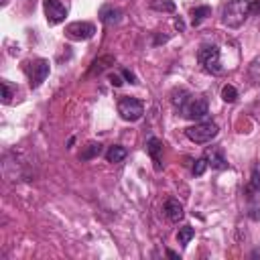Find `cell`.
<instances>
[{
	"label": "cell",
	"mask_w": 260,
	"mask_h": 260,
	"mask_svg": "<svg viewBox=\"0 0 260 260\" xmlns=\"http://www.w3.org/2000/svg\"><path fill=\"white\" fill-rule=\"evenodd\" d=\"M118 114L122 116V120L126 122H136L142 118L144 114V104L136 98H130V95H124L118 100Z\"/></svg>",
	"instance_id": "obj_4"
},
{
	"label": "cell",
	"mask_w": 260,
	"mask_h": 260,
	"mask_svg": "<svg viewBox=\"0 0 260 260\" xmlns=\"http://www.w3.org/2000/svg\"><path fill=\"white\" fill-rule=\"evenodd\" d=\"M110 83H112V85H116V87H120V85H122L120 75H114V73H112V75H110Z\"/></svg>",
	"instance_id": "obj_26"
},
{
	"label": "cell",
	"mask_w": 260,
	"mask_h": 260,
	"mask_svg": "<svg viewBox=\"0 0 260 260\" xmlns=\"http://www.w3.org/2000/svg\"><path fill=\"white\" fill-rule=\"evenodd\" d=\"M185 118H191V120H201V118H205L207 116V112H209V106H207V102L203 100V98H193L191 95V100L179 110Z\"/></svg>",
	"instance_id": "obj_7"
},
{
	"label": "cell",
	"mask_w": 260,
	"mask_h": 260,
	"mask_svg": "<svg viewBox=\"0 0 260 260\" xmlns=\"http://www.w3.org/2000/svg\"><path fill=\"white\" fill-rule=\"evenodd\" d=\"M250 14L260 16V0H250Z\"/></svg>",
	"instance_id": "obj_24"
},
{
	"label": "cell",
	"mask_w": 260,
	"mask_h": 260,
	"mask_svg": "<svg viewBox=\"0 0 260 260\" xmlns=\"http://www.w3.org/2000/svg\"><path fill=\"white\" fill-rule=\"evenodd\" d=\"M114 61H116V59H114L112 55H104V57H98V59L91 63V67H89V75H95V73L100 75L104 69H108L110 65H114Z\"/></svg>",
	"instance_id": "obj_14"
},
{
	"label": "cell",
	"mask_w": 260,
	"mask_h": 260,
	"mask_svg": "<svg viewBox=\"0 0 260 260\" xmlns=\"http://www.w3.org/2000/svg\"><path fill=\"white\" fill-rule=\"evenodd\" d=\"M122 75H124V77H126L130 83H138V81H136V75H134L130 69H122Z\"/></svg>",
	"instance_id": "obj_25"
},
{
	"label": "cell",
	"mask_w": 260,
	"mask_h": 260,
	"mask_svg": "<svg viewBox=\"0 0 260 260\" xmlns=\"http://www.w3.org/2000/svg\"><path fill=\"white\" fill-rule=\"evenodd\" d=\"M100 154H102V144H100V142H87V144L83 146L79 158H81V160H91V158H95V156H100Z\"/></svg>",
	"instance_id": "obj_15"
},
{
	"label": "cell",
	"mask_w": 260,
	"mask_h": 260,
	"mask_svg": "<svg viewBox=\"0 0 260 260\" xmlns=\"http://www.w3.org/2000/svg\"><path fill=\"white\" fill-rule=\"evenodd\" d=\"M43 8H45V16L49 24H59L67 16V8L63 6L61 0H43Z\"/></svg>",
	"instance_id": "obj_8"
},
{
	"label": "cell",
	"mask_w": 260,
	"mask_h": 260,
	"mask_svg": "<svg viewBox=\"0 0 260 260\" xmlns=\"http://www.w3.org/2000/svg\"><path fill=\"white\" fill-rule=\"evenodd\" d=\"M185 134H187V138H189L191 142L205 144V142H211V140L219 134V128H217V124H213V122H201V124H195V126L187 128Z\"/></svg>",
	"instance_id": "obj_3"
},
{
	"label": "cell",
	"mask_w": 260,
	"mask_h": 260,
	"mask_svg": "<svg viewBox=\"0 0 260 260\" xmlns=\"http://www.w3.org/2000/svg\"><path fill=\"white\" fill-rule=\"evenodd\" d=\"M95 35V26L87 20H77L65 26V37L71 41H87Z\"/></svg>",
	"instance_id": "obj_6"
},
{
	"label": "cell",
	"mask_w": 260,
	"mask_h": 260,
	"mask_svg": "<svg viewBox=\"0 0 260 260\" xmlns=\"http://www.w3.org/2000/svg\"><path fill=\"white\" fill-rule=\"evenodd\" d=\"M0 85H2V102H4V104H10V98H12V85H10L6 79H4Z\"/></svg>",
	"instance_id": "obj_23"
},
{
	"label": "cell",
	"mask_w": 260,
	"mask_h": 260,
	"mask_svg": "<svg viewBox=\"0 0 260 260\" xmlns=\"http://www.w3.org/2000/svg\"><path fill=\"white\" fill-rule=\"evenodd\" d=\"M175 26H177L179 30H183V28H185V24H183V20H181V18H175Z\"/></svg>",
	"instance_id": "obj_27"
},
{
	"label": "cell",
	"mask_w": 260,
	"mask_h": 260,
	"mask_svg": "<svg viewBox=\"0 0 260 260\" xmlns=\"http://www.w3.org/2000/svg\"><path fill=\"white\" fill-rule=\"evenodd\" d=\"M126 154H128V150H126L124 146L114 144V146H110V148L106 150V160L112 162V165H118V162H122V160L126 158Z\"/></svg>",
	"instance_id": "obj_12"
},
{
	"label": "cell",
	"mask_w": 260,
	"mask_h": 260,
	"mask_svg": "<svg viewBox=\"0 0 260 260\" xmlns=\"http://www.w3.org/2000/svg\"><path fill=\"white\" fill-rule=\"evenodd\" d=\"M150 8L156 12H175V2L173 0H152Z\"/></svg>",
	"instance_id": "obj_18"
},
{
	"label": "cell",
	"mask_w": 260,
	"mask_h": 260,
	"mask_svg": "<svg viewBox=\"0 0 260 260\" xmlns=\"http://www.w3.org/2000/svg\"><path fill=\"white\" fill-rule=\"evenodd\" d=\"M24 71L28 75L30 87H39L47 79V75L51 71V65H49L47 59H32V61H26L24 63Z\"/></svg>",
	"instance_id": "obj_5"
},
{
	"label": "cell",
	"mask_w": 260,
	"mask_h": 260,
	"mask_svg": "<svg viewBox=\"0 0 260 260\" xmlns=\"http://www.w3.org/2000/svg\"><path fill=\"white\" fill-rule=\"evenodd\" d=\"M221 100L223 102H228V104H232V102H236L238 100V89L234 87V85H223L221 87Z\"/></svg>",
	"instance_id": "obj_20"
},
{
	"label": "cell",
	"mask_w": 260,
	"mask_h": 260,
	"mask_svg": "<svg viewBox=\"0 0 260 260\" xmlns=\"http://www.w3.org/2000/svg\"><path fill=\"white\" fill-rule=\"evenodd\" d=\"M248 189H250L252 193H260V165H256V167L252 169V175H250V185H248Z\"/></svg>",
	"instance_id": "obj_19"
},
{
	"label": "cell",
	"mask_w": 260,
	"mask_h": 260,
	"mask_svg": "<svg viewBox=\"0 0 260 260\" xmlns=\"http://www.w3.org/2000/svg\"><path fill=\"white\" fill-rule=\"evenodd\" d=\"M209 165H207V158L205 156H201V158H197L195 160V165H193V175L195 177H201L203 173H205V169H207Z\"/></svg>",
	"instance_id": "obj_22"
},
{
	"label": "cell",
	"mask_w": 260,
	"mask_h": 260,
	"mask_svg": "<svg viewBox=\"0 0 260 260\" xmlns=\"http://www.w3.org/2000/svg\"><path fill=\"white\" fill-rule=\"evenodd\" d=\"M193 236H195V230H193L191 225H183V228H179V232H177V240H179V244H183V246H187V244L193 240Z\"/></svg>",
	"instance_id": "obj_17"
},
{
	"label": "cell",
	"mask_w": 260,
	"mask_h": 260,
	"mask_svg": "<svg viewBox=\"0 0 260 260\" xmlns=\"http://www.w3.org/2000/svg\"><path fill=\"white\" fill-rule=\"evenodd\" d=\"M248 77H250V81H252L254 85H260V59H256V61L250 65Z\"/></svg>",
	"instance_id": "obj_21"
},
{
	"label": "cell",
	"mask_w": 260,
	"mask_h": 260,
	"mask_svg": "<svg viewBox=\"0 0 260 260\" xmlns=\"http://www.w3.org/2000/svg\"><path fill=\"white\" fill-rule=\"evenodd\" d=\"M146 150H148V154H150V158H152V162H154V169H156V171H160V169H162V165H160V152H162V142H160L158 138L150 136V138L146 140Z\"/></svg>",
	"instance_id": "obj_9"
},
{
	"label": "cell",
	"mask_w": 260,
	"mask_h": 260,
	"mask_svg": "<svg viewBox=\"0 0 260 260\" xmlns=\"http://www.w3.org/2000/svg\"><path fill=\"white\" fill-rule=\"evenodd\" d=\"M165 215L169 217V221L179 223V221L183 219V215H185V209H183V205H181L177 199H169V201L165 203Z\"/></svg>",
	"instance_id": "obj_10"
},
{
	"label": "cell",
	"mask_w": 260,
	"mask_h": 260,
	"mask_svg": "<svg viewBox=\"0 0 260 260\" xmlns=\"http://www.w3.org/2000/svg\"><path fill=\"white\" fill-rule=\"evenodd\" d=\"M197 59L203 65V69L211 75H219L221 73V61H219V49L215 45H201L197 51Z\"/></svg>",
	"instance_id": "obj_2"
},
{
	"label": "cell",
	"mask_w": 260,
	"mask_h": 260,
	"mask_svg": "<svg viewBox=\"0 0 260 260\" xmlns=\"http://www.w3.org/2000/svg\"><path fill=\"white\" fill-rule=\"evenodd\" d=\"M209 14H211V8L209 6H197V8H193L191 10V22H193V26L201 24Z\"/></svg>",
	"instance_id": "obj_16"
},
{
	"label": "cell",
	"mask_w": 260,
	"mask_h": 260,
	"mask_svg": "<svg viewBox=\"0 0 260 260\" xmlns=\"http://www.w3.org/2000/svg\"><path fill=\"white\" fill-rule=\"evenodd\" d=\"M120 10L118 8H114V6H102V10H100V20L104 22V24H116L118 20H120Z\"/></svg>",
	"instance_id": "obj_13"
},
{
	"label": "cell",
	"mask_w": 260,
	"mask_h": 260,
	"mask_svg": "<svg viewBox=\"0 0 260 260\" xmlns=\"http://www.w3.org/2000/svg\"><path fill=\"white\" fill-rule=\"evenodd\" d=\"M250 14V0H225L221 6V22L230 28H238Z\"/></svg>",
	"instance_id": "obj_1"
},
{
	"label": "cell",
	"mask_w": 260,
	"mask_h": 260,
	"mask_svg": "<svg viewBox=\"0 0 260 260\" xmlns=\"http://www.w3.org/2000/svg\"><path fill=\"white\" fill-rule=\"evenodd\" d=\"M205 158H207V165H209L211 169H217V171L228 169V160L223 158V154H221L217 148H209V150L205 152Z\"/></svg>",
	"instance_id": "obj_11"
}]
</instances>
